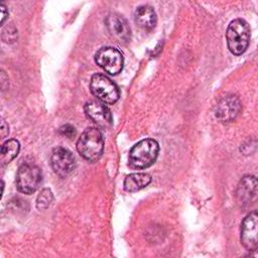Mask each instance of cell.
<instances>
[{
    "instance_id": "30bf717a",
    "label": "cell",
    "mask_w": 258,
    "mask_h": 258,
    "mask_svg": "<svg viewBox=\"0 0 258 258\" xmlns=\"http://www.w3.org/2000/svg\"><path fill=\"white\" fill-rule=\"evenodd\" d=\"M105 25L110 35L118 42H127L131 37V30L126 19L118 13H110L105 19Z\"/></svg>"
},
{
    "instance_id": "7c38bea8",
    "label": "cell",
    "mask_w": 258,
    "mask_h": 258,
    "mask_svg": "<svg viewBox=\"0 0 258 258\" xmlns=\"http://www.w3.org/2000/svg\"><path fill=\"white\" fill-rule=\"evenodd\" d=\"M257 180L253 175L244 176L237 187L236 197L241 205H248L256 196Z\"/></svg>"
},
{
    "instance_id": "277c9868",
    "label": "cell",
    "mask_w": 258,
    "mask_h": 258,
    "mask_svg": "<svg viewBox=\"0 0 258 258\" xmlns=\"http://www.w3.org/2000/svg\"><path fill=\"white\" fill-rule=\"evenodd\" d=\"M90 89L93 95L104 104H114L120 97L117 85L107 76L102 74L93 75L90 83Z\"/></svg>"
},
{
    "instance_id": "9c48e42d",
    "label": "cell",
    "mask_w": 258,
    "mask_h": 258,
    "mask_svg": "<svg viewBox=\"0 0 258 258\" xmlns=\"http://www.w3.org/2000/svg\"><path fill=\"white\" fill-rule=\"evenodd\" d=\"M84 111L91 121L103 129L110 127L113 123L111 111L102 102L89 101L85 104Z\"/></svg>"
},
{
    "instance_id": "7a4b0ae2",
    "label": "cell",
    "mask_w": 258,
    "mask_h": 258,
    "mask_svg": "<svg viewBox=\"0 0 258 258\" xmlns=\"http://www.w3.org/2000/svg\"><path fill=\"white\" fill-rule=\"evenodd\" d=\"M159 152L158 143L151 138L137 142L129 152V164L135 169H144L151 166Z\"/></svg>"
},
{
    "instance_id": "4fadbf2b",
    "label": "cell",
    "mask_w": 258,
    "mask_h": 258,
    "mask_svg": "<svg viewBox=\"0 0 258 258\" xmlns=\"http://www.w3.org/2000/svg\"><path fill=\"white\" fill-rule=\"evenodd\" d=\"M134 21L142 29L151 30L156 25V13L151 6L140 5L134 12Z\"/></svg>"
},
{
    "instance_id": "6da1fadb",
    "label": "cell",
    "mask_w": 258,
    "mask_h": 258,
    "mask_svg": "<svg viewBox=\"0 0 258 258\" xmlns=\"http://www.w3.org/2000/svg\"><path fill=\"white\" fill-rule=\"evenodd\" d=\"M77 150L82 157L91 162L98 161L104 150V137L95 127L87 128L77 142Z\"/></svg>"
},
{
    "instance_id": "8fae6325",
    "label": "cell",
    "mask_w": 258,
    "mask_h": 258,
    "mask_svg": "<svg viewBox=\"0 0 258 258\" xmlns=\"http://www.w3.org/2000/svg\"><path fill=\"white\" fill-rule=\"evenodd\" d=\"M241 111V102L237 96L229 95L222 98L216 106L215 115L223 122L234 120Z\"/></svg>"
},
{
    "instance_id": "3957f363",
    "label": "cell",
    "mask_w": 258,
    "mask_h": 258,
    "mask_svg": "<svg viewBox=\"0 0 258 258\" xmlns=\"http://www.w3.org/2000/svg\"><path fill=\"white\" fill-rule=\"evenodd\" d=\"M250 36L251 29L247 21L242 18L232 20L226 31V39L229 50L235 55L242 54L248 48Z\"/></svg>"
},
{
    "instance_id": "e0dca14e",
    "label": "cell",
    "mask_w": 258,
    "mask_h": 258,
    "mask_svg": "<svg viewBox=\"0 0 258 258\" xmlns=\"http://www.w3.org/2000/svg\"><path fill=\"white\" fill-rule=\"evenodd\" d=\"M59 133L66 137H69V138H72L76 135L77 131L75 129L74 126L70 125V124H66V125H62L60 128H59Z\"/></svg>"
},
{
    "instance_id": "d6986e66",
    "label": "cell",
    "mask_w": 258,
    "mask_h": 258,
    "mask_svg": "<svg viewBox=\"0 0 258 258\" xmlns=\"http://www.w3.org/2000/svg\"><path fill=\"white\" fill-rule=\"evenodd\" d=\"M0 8H1V23L3 24L4 21H5L6 16L8 15V12L6 11V7L4 6V4H1V5H0Z\"/></svg>"
},
{
    "instance_id": "52a82bcc",
    "label": "cell",
    "mask_w": 258,
    "mask_h": 258,
    "mask_svg": "<svg viewBox=\"0 0 258 258\" xmlns=\"http://www.w3.org/2000/svg\"><path fill=\"white\" fill-rule=\"evenodd\" d=\"M258 216L257 212L253 211L249 213L243 220L241 224V244L245 249L249 251H254L257 249L258 245Z\"/></svg>"
},
{
    "instance_id": "5bb4252c",
    "label": "cell",
    "mask_w": 258,
    "mask_h": 258,
    "mask_svg": "<svg viewBox=\"0 0 258 258\" xmlns=\"http://www.w3.org/2000/svg\"><path fill=\"white\" fill-rule=\"evenodd\" d=\"M151 182V176L148 173H131L124 180V189L130 192L140 190Z\"/></svg>"
},
{
    "instance_id": "ac0fdd59",
    "label": "cell",
    "mask_w": 258,
    "mask_h": 258,
    "mask_svg": "<svg viewBox=\"0 0 258 258\" xmlns=\"http://www.w3.org/2000/svg\"><path fill=\"white\" fill-rule=\"evenodd\" d=\"M0 133H1V138H5L8 133H9V128L8 125L6 124V122L4 120L1 121V129H0Z\"/></svg>"
},
{
    "instance_id": "8992f818",
    "label": "cell",
    "mask_w": 258,
    "mask_h": 258,
    "mask_svg": "<svg viewBox=\"0 0 258 258\" xmlns=\"http://www.w3.org/2000/svg\"><path fill=\"white\" fill-rule=\"evenodd\" d=\"M95 60L106 73L115 76L123 69V55L121 51L112 46H104L95 54Z\"/></svg>"
},
{
    "instance_id": "ba28073f",
    "label": "cell",
    "mask_w": 258,
    "mask_h": 258,
    "mask_svg": "<svg viewBox=\"0 0 258 258\" xmlns=\"http://www.w3.org/2000/svg\"><path fill=\"white\" fill-rule=\"evenodd\" d=\"M50 164L57 175L64 177L75 169L76 160L70 150L63 147H56L51 152Z\"/></svg>"
},
{
    "instance_id": "2e32d148",
    "label": "cell",
    "mask_w": 258,
    "mask_h": 258,
    "mask_svg": "<svg viewBox=\"0 0 258 258\" xmlns=\"http://www.w3.org/2000/svg\"><path fill=\"white\" fill-rule=\"evenodd\" d=\"M53 200L52 192L49 188H43L39 192L36 199V208L38 210H45L46 208L49 207Z\"/></svg>"
},
{
    "instance_id": "9a60e30c",
    "label": "cell",
    "mask_w": 258,
    "mask_h": 258,
    "mask_svg": "<svg viewBox=\"0 0 258 258\" xmlns=\"http://www.w3.org/2000/svg\"><path fill=\"white\" fill-rule=\"evenodd\" d=\"M20 145L16 139H9L5 141L1 147V154H0V161L1 164L9 163L13 158H15L19 152Z\"/></svg>"
},
{
    "instance_id": "5b68a950",
    "label": "cell",
    "mask_w": 258,
    "mask_h": 258,
    "mask_svg": "<svg viewBox=\"0 0 258 258\" xmlns=\"http://www.w3.org/2000/svg\"><path fill=\"white\" fill-rule=\"evenodd\" d=\"M42 173L38 166L31 163H23L16 173V187L25 195L33 194L40 185Z\"/></svg>"
}]
</instances>
